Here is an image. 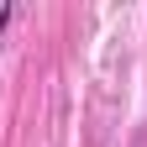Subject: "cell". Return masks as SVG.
<instances>
[{
  "instance_id": "1",
  "label": "cell",
  "mask_w": 147,
  "mask_h": 147,
  "mask_svg": "<svg viewBox=\"0 0 147 147\" xmlns=\"http://www.w3.org/2000/svg\"><path fill=\"white\" fill-rule=\"evenodd\" d=\"M16 21V5H11V0H0V42H5V26Z\"/></svg>"
}]
</instances>
